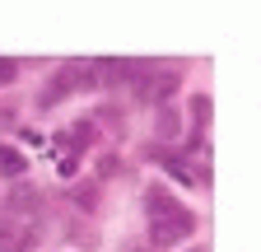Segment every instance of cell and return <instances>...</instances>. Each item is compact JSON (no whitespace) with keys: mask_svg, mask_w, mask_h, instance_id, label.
Wrapping results in <instances>:
<instances>
[{"mask_svg":"<svg viewBox=\"0 0 261 252\" xmlns=\"http://www.w3.org/2000/svg\"><path fill=\"white\" fill-rule=\"evenodd\" d=\"M154 131H159V140H177V136H182V117H177L173 103L154 108Z\"/></svg>","mask_w":261,"mask_h":252,"instance_id":"5b68a950","label":"cell"},{"mask_svg":"<svg viewBox=\"0 0 261 252\" xmlns=\"http://www.w3.org/2000/svg\"><path fill=\"white\" fill-rule=\"evenodd\" d=\"M33 243H38V229L0 219V252H33Z\"/></svg>","mask_w":261,"mask_h":252,"instance_id":"3957f363","label":"cell"},{"mask_svg":"<svg viewBox=\"0 0 261 252\" xmlns=\"http://www.w3.org/2000/svg\"><path fill=\"white\" fill-rule=\"evenodd\" d=\"M23 168H28V159H23V154H19V149H10V145H0V173L19 178Z\"/></svg>","mask_w":261,"mask_h":252,"instance_id":"9c48e42d","label":"cell"},{"mask_svg":"<svg viewBox=\"0 0 261 252\" xmlns=\"http://www.w3.org/2000/svg\"><path fill=\"white\" fill-rule=\"evenodd\" d=\"M136 75V61H121V56H108V61H93V80L98 84H121Z\"/></svg>","mask_w":261,"mask_h":252,"instance_id":"277c9868","label":"cell"},{"mask_svg":"<svg viewBox=\"0 0 261 252\" xmlns=\"http://www.w3.org/2000/svg\"><path fill=\"white\" fill-rule=\"evenodd\" d=\"M61 93H75V89H98V80H93V61H65V66L56 70V80H51Z\"/></svg>","mask_w":261,"mask_h":252,"instance_id":"7a4b0ae2","label":"cell"},{"mask_svg":"<svg viewBox=\"0 0 261 252\" xmlns=\"http://www.w3.org/2000/svg\"><path fill=\"white\" fill-rule=\"evenodd\" d=\"M145 210H149V224H154V219H163L173 210V196L163 192V187H149V192H145Z\"/></svg>","mask_w":261,"mask_h":252,"instance_id":"ba28073f","label":"cell"},{"mask_svg":"<svg viewBox=\"0 0 261 252\" xmlns=\"http://www.w3.org/2000/svg\"><path fill=\"white\" fill-rule=\"evenodd\" d=\"M191 121H196V131L210 121V98H205V93H196V98H191Z\"/></svg>","mask_w":261,"mask_h":252,"instance_id":"30bf717a","label":"cell"},{"mask_svg":"<svg viewBox=\"0 0 261 252\" xmlns=\"http://www.w3.org/2000/svg\"><path fill=\"white\" fill-rule=\"evenodd\" d=\"M19 75V61H10V56H0V84H10Z\"/></svg>","mask_w":261,"mask_h":252,"instance_id":"8fae6325","label":"cell"},{"mask_svg":"<svg viewBox=\"0 0 261 252\" xmlns=\"http://www.w3.org/2000/svg\"><path fill=\"white\" fill-rule=\"evenodd\" d=\"M191 229H196V215L182 210V206H173L163 219H154V224H149V238H154V247H173V243H182Z\"/></svg>","mask_w":261,"mask_h":252,"instance_id":"6da1fadb","label":"cell"},{"mask_svg":"<svg viewBox=\"0 0 261 252\" xmlns=\"http://www.w3.org/2000/svg\"><path fill=\"white\" fill-rule=\"evenodd\" d=\"M65 201H70V206H80V210H93V206H98V182H93V178L70 182V187H65Z\"/></svg>","mask_w":261,"mask_h":252,"instance_id":"8992f818","label":"cell"},{"mask_svg":"<svg viewBox=\"0 0 261 252\" xmlns=\"http://www.w3.org/2000/svg\"><path fill=\"white\" fill-rule=\"evenodd\" d=\"M10 206H14L19 215H23V210L38 215V210H42V192H38V187H28V182H19L14 192H10Z\"/></svg>","mask_w":261,"mask_h":252,"instance_id":"52a82bcc","label":"cell"}]
</instances>
